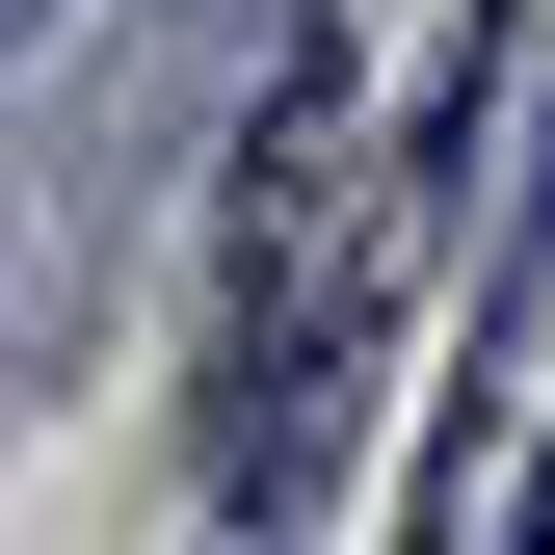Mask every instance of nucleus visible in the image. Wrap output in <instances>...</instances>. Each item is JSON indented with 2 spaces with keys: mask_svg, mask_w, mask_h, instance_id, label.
Masks as SVG:
<instances>
[{
  "mask_svg": "<svg viewBox=\"0 0 555 555\" xmlns=\"http://www.w3.org/2000/svg\"><path fill=\"white\" fill-rule=\"evenodd\" d=\"M424 212H450V132L371 159L344 132V53H292L238 106V238H212V503L238 529H292L344 476V371H371V292H397Z\"/></svg>",
  "mask_w": 555,
  "mask_h": 555,
  "instance_id": "1",
  "label": "nucleus"
},
{
  "mask_svg": "<svg viewBox=\"0 0 555 555\" xmlns=\"http://www.w3.org/2000/svg\"><path fill=\"white\" fill-rule=\"evenodd\" d=\"M503 555H555V424H529V476H503Z\"/></svg>",
  "mask_w": 555,
  "mask_h": 555,
  "instance_id": "2",
  "label": "nucleus"
}]
</instances>
